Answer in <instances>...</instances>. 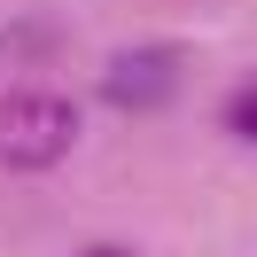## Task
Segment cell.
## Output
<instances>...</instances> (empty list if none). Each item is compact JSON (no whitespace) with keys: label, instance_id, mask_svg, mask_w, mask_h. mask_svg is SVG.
Instances as JSON below:
<instances>
[{"label":"cell","instance_id":"1","mask_svg":"<svg viewBox=\"0 0 257 257\" xmlns=\"http://www.w3.org/2000/svg\"><path fill=\"white\" fill-rule=\"evenodd\" d=\"M70 148H78V101L47 86L0 94V172H55Z\"/></svg>","mask_w":257,"mask_h":257},{"label":"cell","instance_id":"2","mask_svg":"<svg viewBox=\"0 0 257 257\" xmlns=\"http://www.w3.org/2000/svg\"><path fill=\"white\" fill-rule=\"evenodd\" d=\"M179 78H187V55L172 39H133L101 63V101L109 109H164L179 94Z\"/></svg>","mask_w":257,"mask_h":257},{"label":"cell","instance_id":"3","mask_svg":"<svg viewBox=\"0 0 257 257\" xmlns=\"http://www.w3.org/2000/svg\"><path fill=\"white\" fill-rule=\"evenodd\" d=\"M226 133H241V141H257V86H241V94L226 101Z\"/></svg>","mask_w":257,"mask_h":257},{"label":"cell","instance_id":"4","mask_svg":"<svg viewBox=\"0 0 257 257\" xmlns=\"http://www.w3.org/2000/svg\"><path fill=\"white\" fill-rule=\"evenodd\" d=\"M78 257H133V249H117V241H94V249H78Z\"/></svg>","mask_w":257,"mask_h":257}]
</instances>
